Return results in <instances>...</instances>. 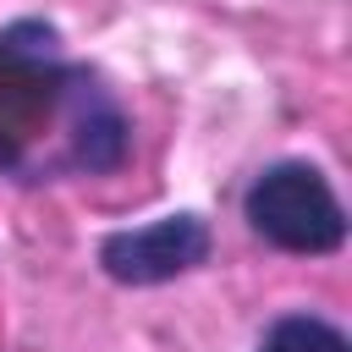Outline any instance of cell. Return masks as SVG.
I'll return each mask as SVG.
<instances>
[{"label":"cell","instance_id":"cell-1","mask_svg":"<svg viewBox=\"0 0 352 352\" xmlns=\"http://www.w3.org/2000/svg\"><path fill=\"white\" fill-rule=\"evenodd\" d=\"M132 154V116L110 82L60 50L55 22L16 16L0 28V176H110Z\"/></svg>","mask_w":352,"mask_h":352},{"label":"cell","instance_id":"cell-2","mask_svg":"<svg viewBox=\"0 0 352 352\" xmlns=\"http://www.w3.org/2000/svg\"><path fill=\"white\" fill-rule=\"evenodd\" d=\"M242 220L258 242L302 258L341 253L346 242V209L330 187V176L308 160H275L242 187Z\"/></svg>","mask_w":352,"mask_h":352},{"label":"cell","instance_id":"cell-3","mask_svg":"<svg viewBox=\"0 0 352 352\" xmlns=\"http://www.w3.org/2000/svg\"><path fill=\"white\" fill-rule=\"evenodd\" d=\"M209 253H214L209 220L192 209H176V214H160L148 226L110 231L99 242V270L116 286H165V280H182L198 264H209Z\"/></svg>","mask_w":352,"mask_h":352},{"label":"cell","instance_id":"cell-4","mask_svg":"<svg viewBox=\"0 0 352 352\" xmlns=\"http://www.w3.org/2000/svg\"><path fill=\"white\" fill-rule=\"evenodd\" d=\"M253 352H352V341L341 324H330L319 314H280L264 324Z\"/></svg>","mask_w":352,"mask_h":352}]
</instances>
